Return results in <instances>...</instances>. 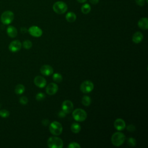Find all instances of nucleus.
<instances>
[{
    "mask_svg": "<svg viewBox=\"0 0 148 148\" xmlns=\"http://www.w3.org/2000/svg\"><path fill=\"white\" fill-rule=\"evenodd\" d=\"M125 140V136L123 133L121 132H114L111 138L112 143L115 146H120L122 145Z\"/></svg>",
    "mask_w": 148,
    "mask_h": 148,
    "instance_id": "f257e3e1",
    "label": "nucleus"
},
{
    "mask_svg": "<svg viewBox=\"0 0 148 148\" xmlns=\"http://www.w3.org/2000/svg\"><path fill=\"white\" fill-rule=\"evenodd\" d=\"M47 143L48 147L50 148H62L64 145L62 140L57 136L49 138Z\"/></svg>",
    "mask_w": 148,
    "mask_h": 148,
    "instance_id": "f03ea898",
    "label": "nucleus"
},
{
    "mask_svg": "<svg viewBox=\"0 0 148 148\" xmlns=\"http://www.w3.org/2000/svg\"><path fill=\"white\" fill-rule=\"evenodd\" d=\"M72 117L76 121H84L87 118V113L84 110L80 108H77L74 110H73Z\"/></svg>",
    "mask_w": 148,
    "mask_h": 148,
    "instance_id": "7ed1b4c3",
    "label": "nucleus"
},
{
    "mask_svg": "<svg viewBox=\"0 0 148 148\" xmlns=\"http://www.w3.org/2000/svg\"><path fill=\"white\" fill-rule=\"evenodd\" d=\"M49 131L53 135H60L62 132V126L58 121H53L50 124Z\"/></svg>",
    "mask_w": 148,
    "mask_h": 148,
    "instance_id": "20e7f679",
    "label": "nucleus"
},
{
    "mask_svg": "<svg viewBox=\"0 0 148 148\" xmlns=\"http://www.w3.org/2000/svg\"><path fill=\"white\" fill-rule=\"evenodd\" d=\"M53 9L56 13L61 14L66 12L68 6L63 1H57L54 3Z\"/></svg>",
    "mask_w": 148,
    "mask_h": 148,
    "instance_id": "39448f33",
    "label": "nucleus"
},
{
    "mask_svg": "<svg viewBox=\"0 0 148 148\" xmlns=\"http://www.w3.org/2000/svg\"><path fill=\"white\" fill-rule=\"evenodd\" d=\"M14 13L10 10L5 11L1 16V22L5 25L10 24L14 19Z\"/></svg>",
    "mask_w": 148,
    "mask_h": 148,
    "instance_id": "423d86ee",
    "label": "nucleus"
},
{
    "mask_svg": "<svg viewBox=\"0 0 148 148\" xmlns=\"http://www.w3.org/2000/svg\"><path fill=\"white\" fill-rule=\"evenodd\" d=\"M94 87V84L91 81L85 80L80 84V89L83 93H88L93 90Z\"/></svg>",
    "mask_w": 148,
    "mask_h": 148,
    "instance_id": "0eeeda50",
    "label": "nucleus"
},
{
    "mask_svg": "<svg viewBox=\"0 0 148 148\" xmlns=\"http://www.w3.org/2000/svg\"><path fill=\"white\" fill-rule=\"evenodd\" d=\"M62 110H63L66 114L71 113L73 110V105L71 101L65 100L62 103Z\"/></svg>",
    "mask_w": 148,
    "mask_h": 148,
    "instance_id": "6e6552de",
    "label": "nucleus"
},
{
    "mask_svg": "<svg viewBox=\"0 0 148 148\" xmlns=\"http://www.w3.org/2000/svg\"><path fill=\"white\" fill-rule=\"evenodd\" d=\"M28 31L31 35L37 38L41 36L43 34L42 30L39 27L36 25H32L30 27L28 28Z\"/></svg>",
    "mask_w": 148,
    "mask_h": 148,
    "instance_id": "1a4fd4ad",
    "label": "nucleus"
},
{
    "mask_svg": "<svg viewBox=\"0 0 148 148\" xmlns=\"http://www.w3.org/2000/svg\"><path fill=\"white\" fill-rule=\"evenodd\" d=\"M21 43L19 40H14L10 43L9 45V49L11 52L16 53L21 49Z\"/></svg>",
    "mask_w": 148,
    "mask_h": 148,
    "instance_id": "9d476101",
    "label": "nucleus"
},
{
    "mask_svg": "<svg viewBox=\"0 0 148 148\" xmlns=\"http://www.w3.org/2000/svg\"><path fill=\"white\" fill-rule=\"evenodd\" d=\"M58 90V87L57 84L54 83H51L47 84L46 88V92L47 94L52 95L57 93Z\"/></svg>",
    "mask_w": 148,
    "mask_h": 148,
    "instance_id": "9b49d317",
    "label": "nucleus"
},
{
    "mask_svg": "<svg viewBox=\"0 0 148 148\" xmlns=\"http://www.w3.org/2000/svg\"><path fill=\"white\" fill-rule=\"evenodd\" d=\"M40 72L45 76H50L53 73V68L49 65H43L40 67Z\"/></svg>",
    "mask_w": 148,
    "mask_h": 148,
    "instance_id": "f8f14e48",
    "label": "nucleus"
},
{
    "mask_svg": "<svg viewBox=\"0 0 148 148\" xmlns=\"http://www.w3.org/2000/svg\"><path fill=\"white\" fill-rule=\"evenodd\" d=\"M34 84L39 88H43L46 85V80L41 76H37L34 78Z\"/></svg>",
    "mask_w": 148,
    "mask_h": 148,
    "instance_id": "ddd939ff",
    "label": "nucleus"
},
{
    "mask_svg": "<svg viewBox=\"0 0 148 148\" xmlns=\"http://www.w3.org/2000/svg\"><path fill=\"white\" fill-rule=\"evenodd\" d=\"M114 127L118 131H123L125 128V122L123 119L118 118L114 122Z\"/></svg>",
    "mask_w": 148,
    "mask_h": 148,
    "instance_id": "4468645a",
    "label": "nucleus"
},
{
    "mask_svg": "<svg viewBox=\"0 0 148 148\" xmlns=\"http://www.w3.org/2000/svg\"><path fill=\"white\" fill-rule=\"evenodd\" d=\"M138 26L142 29L146 30L148 28V19L147 17L141 18L138 22Z\"/></svg>",
    "mask_w": 148,
    "mask_h": 148,
    "instance_id": "2eb2a0df",
    "label": "nucleus"
},
{
    "mask_svg": "<svg viewBox=\"0 0 148 148\" xmlns=\"http://www.w3.org/2000/svg\"><path fill=\"white\" fill-rule=\"evenodd\" d=\"M143 39V35L142 32L139 31L136 32L135 34H134L132 40L134 43H139L142 42V40Z\"/></svg>",
    "mask_w": 148,
    "mask_h": 148,
    "instance_id": "dca6fc26",
    "label": "nucleus"
},
{
    "mask_svg": "<svg viewBox=\"0 0 148 148\" xmlns=\"http://www.w3.org/2000/svg\"><path fill=\"white\" fill-rule=\"evenodd\" d=\"M6 32L10 38H15L17 35V29L12 25H9L6 29Z\"/></svg>",
    "mask_w": 148,
    "mask_h": 148,
    "instance_id": "f3484780",
    "label": "nucleus"
},
{
    "mask_svg": "<svg viewBox=\"0 0 148 148\" xmlns=\"http://www.w3.org/2000/svg\"><path fill=\"white\" fill-rule=\"evenodd\" d=\"M65 18L68 22L69 23H73L74 22L76 19V16L75 13H74L72 12H68L65 15Z\"/></svg>",
    "mask_w": 148,
    "mask_h": 148,
    "instance_id": "a211bd4d",
    "label": "nucleus"
},
{
    "mask_svg": "<svg viewBox=\"0 0 148 148\" xmlns=\"http://www.w3.org/2000/svg\"><path fill=\"white\" fill-rule=\"evenodd\" d=\"M71 130L72 132L75 134L79 133L81 130V127L80 124H79L77 123H73L72 124L71 126Z\"/></svg>",
    "mask_w": 148,
    "mask_h": 148,
    "instance_id": "6ab92c4d",
    "label": "nucleus"
},
{
    "mask_svg": "<svg viewBox=\"0 0 148 148\" xmlns=\"http://www.w3.org/2000/svg\"><path fill=\"white\" fill-rule=\"evenodd\" d=\"M25 91V87L24 85L21 84H18L15 87L14 92L16 94L21 95Z\"/></svg>",
    "mask_w": 148,
    "mask_h": 148,
    "instance_id": "aec40b11",
    "label": "nucleus"
},
{
    "mask_svg": "<svg viewBox=\"0 0 148 148\" xmlns=\"http://www.w3.org/2000/svg\"><path fill=\"white\" fill-rule=\"evenodd\" d=\"M91 98L88 95H84L82 98V103L85 106H88L91 104Z\"/></svg>",
    "mask_w": 148,
    "mask_h": 148,
    "instance_id": "412c9836",
    "label": "nucleus"
},
{
    "mask_svg": "<svg viewBox=\"0 0 148 148\" xmlns=\"http://www.w3.org/2000/svg\"><path fill=\"white\" fill-rule=\"evenodd\" d=\"M91 10V6L88 3H84L82 6L81 11L83 14H88Z\"/></svg>",
    "mask_w": 148,
    "mask_h": 148,
    "instance_id": "4be33fe9",
    "label": "nucleus"
},
{
    "mask_svg": "<svg viewBox=\"0 0 148 148\" xmlns=\"http://www.w3.org/2000/svg\"><path fill=\"white\" fill-rule=\"evenodd\" d=\"M53 79L57 83L61 82L62 80V76L59 73H55L53 75Z\"/></svg>",
    "mask_w": 148,
    "mask_h": 148,
    "instance_id": "5701e85b",
    "label": "nucleus"
},
{
    "mask_svg": "<svg viewBox=\"0 0 148 148\" xmlns=\"http://www.w3.org/2000/svg\"><path fill=\"white\" fill-rule=\"evenodd\" d=\"M32 46V43L29 40H25L23 43V46L25 49H29Z\"/></svg>",
    "mask_w": 148,
    "mask_h": 148,
    "instance_id": "b1692460",
    "label": "nucleus"
},
{
    "mask_svg": "<svg viewBox=\"0 0 148 148\" xmlns=\"http://www.w3.org/2000/svg\"><path fill=\"white\" fill-rule=\"evenodd\" d=\"M127 144L131 147H134L136 145V141L135 138L130 137L127 139Z\"/></svg>",
    "mask_w": 148,
    "mask_h": 148,
    "instance_id": "393cba45",
    "label": "nucleus"
},
{
    "mask_svg": "<svg viewBox=\"0 0 148 148\" xmlns=\"http://www.w3.org/2000/svg\"><path fill=\"white\" fill-rule=\"evenodd\" d=\"M10 115L9 112L6 109H2L0 110V117L2 118L8 117Z\"/></svg>",
    "mask_w": 148,
    "mask_h": 148,
    "instance_id": "a878e982",
    "label": "nucleus"
},
{
    "mask_svg": "<svg viewBox=\"0 0 148 148\" xmlns=\"http://www.w3.org/2000/svg\"><path fill=\"white\" fill-rule=\"evenodd\" d=\"M68 148H80L81 146L78 143L75 142H72L68 145Z\"/></svg>",
    "mask_w": 148,
    "mask_h": 148,
    "instance_id": "bb28decb",
    "label": "nucleus"
},
{
    "mask_svg": "<svg viewBox=\"0 0 148 148\" xmlns=\"http://www.w3.org/2000/svg\"><path fill=\"white\" fill-rule=\"evenodd\" d=\"M45 98V95L42 93V92H39L36 95V97H35V98L37 101H42L43 100L44 98Z\"/></svg>",
    "mask_w": 148,
    "mask_h": 148,
    "instance_id": "cd10ccee",
    "label": "nucleus"
},
{
    "mask_svg": "<svg viewBox=\"0 0 148 148\" xmlns=\"http://www.w3.org/2000/svg\"><path fill=\"white\" fill-rule=\"evenodd\" d=\"M19 102L22 105H26L28 102V99L25 96H22L20 98Z\"/></svg>",
    "mask_w": 148,
    "mask_h": 148,
    "instance_id": "c85d7f7f",
    "label": "nucleus"
},
{
    "mask_svg": "<svg viewBox=\"0 0 148 148\" xmlns=\"http://www.w3.org/2000/svg\"><path fill=\"white\" fill-rule=\"evenodd\" d=\"M135 127L134 125L133 124H130L127 126V130L128 131H130V132H134L135 131Z\"/></svg>",
    "mask_w": 148,
    "mask_h": 148,
    "instance_id": "c756f323",
    "label": "nucleus"
},
{
    "mask_svg": "<svg viewBox=\"0 0 148 148\" xmlns=\"http://www.w3.org/2000/svg\"><path fill=\"white\" fill-rule=\"evenodd\" d=\"M135 2L136 3V4L139 6H143L145 5L146 1L145 0H135Z\"/></svg>",
    "mask_w": 148,
    "mask_h": 148,
    "instance_id": "7c9ffc66",
    "label": "nucleus"
},
{
    "mask_svg": "<svg viewBox=\"0 0 148 148\" xmlns=\"http://www.w3.org/2000/svg\"><path fill=\"white\" fill-rule=\"evenodd\" d=\"M65 115H66V113L63 110L60 111L58 113V116L59 117H65Z\"/></svg>",
    "mask_w": 148,
    "mask_h": 148,
    "instance_id": "2f4dec72",
    "label": "nucleus"
},
{
    "mask_svg": "<svg viewBox=\"0 0 148 148\" xmlns=\"http://www.w3.org/2000/svg\"><path fill=\"white\" fill-rule=\"evenodd\" d=\"M42 123L43 125L45 126H47V125L49 124V120L48 119H43L42 121Z\"/></svg>",
    "mask_w": 148,
    "mask_h": 148,
    "instance_id": "473e14b6",
    "label": "nucleus"
},
{
    "mask_svg": "<svg viewBox=\"0 0 148 148\" xmlns=\"http://www.w3.org/2000/svg\"><path fill=\"white\" fill-rule=\"evenodd\" d=\"M89 1L91 3L94 4V5L97 4L99 2V0H89Z\"/></svg>",
    "mask_w": 148,
    "mask_h": 148,
    "instance_id": "72a5a7b5",
    "label": "nucleus"
},
{
    "mask_svg": "<svg viewBox=\"0 0 148 148\" xmlns=\"http://www.w3.org/2000/svg\"><path fill=\"white\" fill-rule=\"evenodd\" d=\"M87 0H77V2H79V3H84Z\"/></svg>",
    "mask_w": 148,
    "mask_h": 148,
    "instance_id": "f704fd0d",
    "label": "nucleus"
},
{
    "mask_svg": "<svg viewBox=\"0 0 148 148\" xmlns=\"http://www.w3.org/2000/svg\"><path fill=\"white\" fill-rule=\"evenodd\" d=\"M148 2V0H146V2Z\"/></svg>",
    "mask_w": 148,
    "mask_h": 148,
    "instance_id": "c9c22d12",
    "label": "nucleus"
}]
</instances>
